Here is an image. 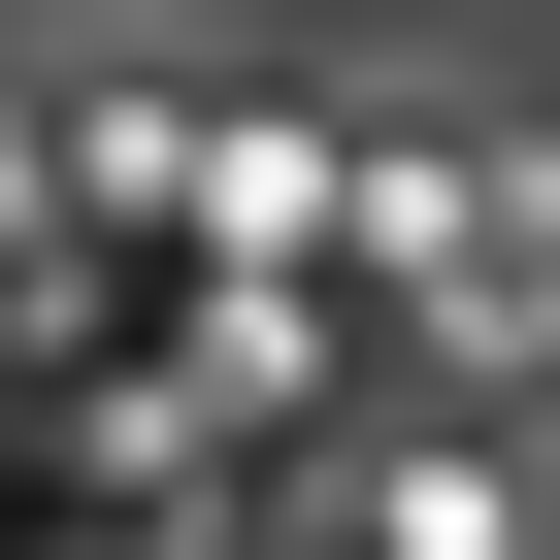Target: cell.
Masks as SVG:
<instances>
[{"label":"cell","instance_id":"6da1fadb","mask_svg":"<svg viewBox=\"0 0 560 560\" xmlns=\"http://www.w3.org/2000/svg\"><path fill=\"white\" fill-rule=\"evenodd\" d=\"M429 298H462V330H560V165H462V198H429Z\"/></svg>","mask_w":560,"mask_h":560}]
</instances>
